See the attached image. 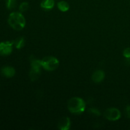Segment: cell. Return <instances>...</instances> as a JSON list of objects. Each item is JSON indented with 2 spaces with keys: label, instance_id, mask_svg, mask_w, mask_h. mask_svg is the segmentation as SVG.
I'll return each instance as SVG.
<instances>
[{
  "label": "cell",
  "instance_id": "7",
  "mask_svg": "<svg viewBox=\"0 0 130 130\" xmlns=\"http://www.w3.org/2000/svg\"><path fill=\"white\" fill-rule=\"evenodd\" d=\"M1 74L6 77H12L15 74V69L11 66H4L1 69Z\"/></svg>",
  "mask_w": 130,
  "mask_h": 130
},
{
  "label": "cell",
  "instance_id": "17",
  "mask_svg": "<svg viewBox=\"0 0 130 130\" xmlns=\"http://www.w3.org/2000/svg\"><path fill=\"white\" fill-rule=\"evenodd\" d=\"M125 114L126 116L130 119V105H128L125 109Z\"/></svg>",
  "mask_w": 130,
  "mask_h": 130
},
{
  "label": "cell",
  "instance_id": "6",
  "mask_svg": "<svg viewBox=\"0 0 130 130\" xmlns=\"http://www.w3.org/2000/svg\"><path fill=\"white\" fill-rule=\"evenodd\" d=\"M58 129L61 130H68L71 128V120L68 117H63L58 123Z\"/></svg>",
  "mask_w": 130,
  "mask_h": 130
},
{
  "label": "cell",
  "instance_id": "1",
  "mask_svg": "<svg viewBox=\"0 0 130 130\" xmlns=\"http://www.w3.org/2000/svg\"><path fill=\"white\" fill-rule=\"evenodd\" d=\"M8 23L14 30H20L25 27V19L20 12H12L9 15Z\"/></svg>",
  "mask_w": 130,
  "mask_h": 130
},
{
  "label": "cell",
  "instance_id": "9",
  "mask_svg": "<svg viewBox=\"0 0 130 130\" xmlns=\"http://www.w3.org/2000/svg\"><path fill=\"white\" fill-rule=\"evenodd\" d=\"M41 75V69L31 67L29 72V77L32 81H36L39 77Z\"/></svg>",
  "mask_w": 130,
  "mask_h": 130
},
{
  "label": "cell",
  "instance_id": "5",
  "mask_svg": "<svg viewBox=\"0 0 130 130\" xmlns=\"http://www.w3.org/2000/svg\"><path fill=\"white\" fill-rule=\"evenodd\" d=\"M13 41H3L0 43V55H10L13 51Z\"/></svg>",
  "mask_w": 130,
  "mask_h": 130
},
{
  "label": "cell",
  "instance_id": "8",
  "mask_svg": "<svg viewBox=\"0 0 130 130\" xmlns=\"http://www.w3.org/2000/svg\"><path fill=\"white\" fill-rule=\"evenodd\" d=\"M105 77V73L102 70H96L92 74V80L95 83H99L104 80Z\"/></svg>",
  "mask_w": 130,
  "mask_h": 130
},
{
  "label": "cell",
  "instance_id": "13",
  "mask_svg": "<svg viewBox=\"0 0 130 130\" xmlns=\"http://www.w3.org/2000/svg\"><path fill=\"white\" fill-rule=\"evenodd\" d=\"M17 0H6V6L8 10H13L17 6Z\"/></svg>",
  "mask_w": 130,
  "mask_h": 130
},
{
  "label": "cell",
  "instance_id": "12",
  "mask_svg": "<svg viewBox=\"0 0 130 130\" xmlns=\"http://www.w3.org/2000/svg\"><path fill=\"white\" fill-rule=\"evenodd\" d=\"M13 43L15 48L17 49H21L25 46V39L23 37H20L18 38L15 41H13Z\"/></svg>",
  "mask_w": 130,
  "mask_h": 130
},
{
  "label": "cell",
  "instance_id": "16",
  "mask_svg": "<svg viewBox=\"0 0 130 130\" xmlns=\"http://www.w3.org/2000/svg\"><path fill=\"white\" fill-rule=\"evenodd\" d=\"M123 56L126 58H130V48H127L123 51Z\"/></svg>",
  "mask_w": 130,
  "mask_h": 130
},
{
  "label": "cell",
  "instance_id": "10",
  "mask_svg": "<svg viewBox=\"0 0 130 130\" xmlns=\"http://www.w3.org/2000/svg\"><path fill=\"white\" fill-rule=\"evenodd\" d=\"M54 6V0H43L41 3V7L45 10H52Z\"/></svg>",
  "mask_w": 130,
  "mask_h": 130
},
{
  "label": "cell",
  "instance_id": "11",
  "mask_svg": "<svg viewBox=\"0 0 130 130\" xmlns=\"http://www.w3.org/2000/svg\"><path fill=\"white\" fill-rule=\"evenodd\" d=\"M57 7H58V10H60L61 11L63 12H66V11H68L69 9V4L65 1H61L58 3L57 4Z\"/></svg>",
  "mask_w": 130,
  "mask_h": 130
},
{
  "label": "cell",
  "instance_id": "4",
  "mask_svg": "<svg viewBox=\"0 0 130 130\" xmlns=\"http://www.w3.org/2000/svg\"><path fill=\"white\" fill-rule=\"evenodd\" d=\"M104 116L109 121H115L119 119L121 117V112L116 108H109L104 112Z\"/></svg>",
  "mask_w": 130,
  "mask_h": 130
},
{
  "label": "cell",
  "instance_id": "14",
  "mask_svg": "<svg viewBox=\"0 0 130 130\" xmlns=\"http://www.w3.org/2000/svg\"><path fill=\"white\" fill-rule=\"evenodd\" d=\"M29 6V3L27 2H22L20 5V6H19V10L21 12H24V11H27L28 10Z\"/></svg>",
  "mask_w": 130,
  "mask_h": 130
},
{
  "label": "cell",
  "instance_id": "2",
  "mask_svg": "<svg viewBox=\"0 0 130 130\" xmlns=\"http://www.w3.org/2000/svg\"><path fill=\"white\" fill-rule=\"evenodd\" d=\"M67 107L72 114H81L86 109V103L81 98L73 97L69 100Z\"/></svg>",
  "mask_w": 130,
  "mask_h": 130
},
{
  "label": "cell",
  "instance_id": "15",
  "mask_svg": "<svg viewBox=\"0 0 130 130\" xmlns=\"http://www.w3.org/2000/svg\"><path fill=\"white\" fill-rule=\"evenodd\" d=\"M88 112L91 114H93L95 116H99L100 115V112L99 111V110H98L97 109H95V108H91V109H89Z\"/></svg>",
  "mask_w": 130,
  "mask_h": 130
},
{
  "label": "cell",
  "instance_id": "3",
  "mask_svg": "<svg viewBox=\"0 0 130 130\" xmlns=\"http://www.w3.org/2000/svg\"><path fill=\"white\" fill-rule=\"evenodd\" d=\"M41 62L42 67L48 71H55L59 66V61L54 57H46Z\"/></svg>",
  "mask_w": 130,
  "mask_h": 130
}]
</instances>
